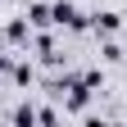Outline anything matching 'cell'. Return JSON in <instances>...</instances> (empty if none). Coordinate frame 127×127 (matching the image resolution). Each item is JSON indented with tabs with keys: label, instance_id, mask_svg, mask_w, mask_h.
<instances>
[{
	"label": "cell",
	"instance_id": "obj_1",
	"mask_svg": "<svg viewBox=\"0 0 127 127\" xmlns=\"http://www.w3.org/2000/svg\"><path fill=\"white\" fill-rule=\"evenodd\" d=\"M50 18H55V27H68V32H86L91 23H86V14L73 5V0H59V5H50Z\"/></svg>",
	"mask_w": 127,
	"mask_h": 127
},
{
	"label": "cell",
	"instance_id": "obj_2",
	"mask_svg": "<svg viewBox=\"0 0 127 127\" xmlns=\"http://www.w3.org/2000/svg\"><path fill=\"white\" fill-rule=\"evenodd\" d=\"M91 27L100 32V36H114V32L123 27V14H114V9H100V14H91Z\"/></svg>",
	"mask_w": 127,
	"mask_h": 127
},
{
	"label": "cell",
	"instance_id": "obj_3",
	"mask_svg": "<svg viewBox=\"0 0 127 127\" xmlns=\"http://www.w3.org/2000/svg\"><path fill=\"white\" fill-rule=\"evenodd\" d=\"M27 23H32V27H55L50 5H41V0H36V5H27Z\"/></svg>",
	"mask_w": 127,
	"mask_h": 127
},
{
	"label": "cell",
	"instance_id": "obj_4",
	"mask_svg": "<svg viewBox=\"0 0 127 127\" xmlns=\"http://www.w3.org/2000/svg\"><path fill=\"white\" fill-rule=\"evenodd\" d=\"M9 77H14V86H32L36 82V68L32 64H9Z\"/></svg>",
	"mask_w": 127,
	"mask_h": 127
},
{
	"label": "cell",
	"instance_id": "obj_5",
	"mask_svg": "<svg viewBox=\"0 0 127 127\" xmlns=\"http://www.w3.org/2000/svg\"><path fill=\"white\" fill-rule=\"evenodd\" d=\"M9 123H18V127H32V123H36V109H32V104H18V109H9Z\"/></svg>",
	"mask_w": 127,
	"mask_h": 127
},
{
	"label": "cell",
	"instance_id": "obj_6",
	"mask_svg": "<svg viewBox=\"0 0 127 127\" xmlns=\"http://www.w3.org/2000/svg\"><path fill=\"white\" fill-rule=\"evenodd\" d=\"M100 59H104V64H118V59H123V45H118V41H104V45H100Z\"/></svg>",
	"mask_w": 127,
	"mask_h": 127
},
{
	"label": "cell",
	"instance_id": "obj_7",
	"mask_svg": "<svg viewBox=\"0 0 127 127\" xmlns=\"http://www.w3.org/2000/svg\"><path fill=\"white\" fill-rule=\"evenodd\" d=\"M5 73H9V59H5V55H0V77H5Z\"/></svg>",
	"mask_w": 127,
	"mask_h": 127
},
{
	"label": "cell",
	"instance_id": "obj_8",
	"mask_svg": "<svg viewBox=\"0 0 127 127\" xmlns=\"http://www.w3.org/2000/svg\"><path fill=\"white\" fill-rule=\"evenodd\" d=\"M123 59H127V50H123Z\"/></svg>",
	"mask_w": 127,
	"mask_h": 127
}]
</instances>
